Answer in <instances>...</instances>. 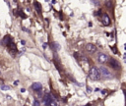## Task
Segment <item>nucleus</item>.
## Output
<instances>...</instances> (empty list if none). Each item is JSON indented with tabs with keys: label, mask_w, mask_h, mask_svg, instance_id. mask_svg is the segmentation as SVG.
Segmentation results:
<instances>
[{
	"label": "nucleus",
	"mask_w": 126,
	"mask_h": 106,
	"mask_svg": "<svg viewBox=\"0 0 126 106\" xmlns=\"http://www.w3.org/2000/svg\"><path fill=\"white\" fill-rule=\"evenodd\" d=\"M89 77L91 80H98L100 79V74H99V71L96 67H92L90 69V72H89Z\"/></svg>",
	"instance_id": "f257e3e1"
},
{
	"label": "nucleus",
	"mask_w": 126,
	"mask_h": 106,
	"mask_svg": "<svg viewBox=\"0 0 126 106\" xmlns=\"http://www.w3.org/2000/svg\"><path fill=\"white\" fill-rule=\"evenodd\" d=\"M98 71H99V74H100V76H102V78H105V79H110L111 78V74H110V72L107 70V68H105V67H100L99 69H98Z\"/></svg>",
	"instance_id": "f03ea898"
},
{
	"label": "nucleus",
	"mask_w": 126,
	"mask_h": 106,
	"mask_svg": "<svg viewBox=\"0 0 126 106\" xmlns=\"http://www.w3.org/2000/svg\"><path fill=\"white\" fill-rule=\"evenodd\" d=\"M109 65H110V67L113 68L114 70H118V69L121 68L120 63H119L116 59H114V58H110V60H109Z\"/></svg>",
	"instance_id": "7ed1b4c3"
},
{
	"label": "nucleus",
	"mask_w": 126,
	"mask_h": 106,
	"mask_svg": "<svg viewBox=\"0 0 126 106\" xmlns=\"http://www.w3.org/2000/svg\"><path fill=\"white\" fill-rule=\"evenodd\" d=\"M85 48H86L87 52H89V53H91V54H93V53H94V52L96 51V47H95V45L93 44V43H88V44H86Z\"/></svg>",
	"instance_id": "20e7f679"
},
{
	"label": "nucleus",
	"mask_w": 126,
	"mask_h": 106,
	"mask_svg": "<svg viewBox=\"0 0 126 106\" xmlns=\"http://www.w3.org/2000/svg\"><path fill=\"white\" fill-rule=\"evenodd\" d=\"M107 60H108V57H107L104 53H99V54L97 55V61H98L100 64H104V63H106Z\"/></svg>",
	"instance_id": "39448f33"
},
{
	"label": "nucleus",
	"mask_w": 126,
	"mask_h": 106,
	"mask_svg": "<svg viewBox=\"0 0 126 106\" xmlns=\"http://www.w3.org/2000/svg\"><path fill=\"white\" fill-rule=\"evenodd\" d=\"M101 22H102V25H103V26H107L110 25V18H109L106 14H104V15L102 16V18H101Z\"/></svg>",
	"instance_id": "423d86ee"
},
{
	"label": "nucleus",
	"mask_w": 126,
	"mask_h": 106,
	"mask_svg": "<svg viewBox=\"0 0 126 106\" xmlns=\"http://www.w3.org/2000/svg\"><path fill=\"white\" fill-rule=\"evenodd\" d=\"M52 99H53V98H52V96H51L50 94H45L44 97H43V102H44L45 105L49 106V104H50V102H51Z\"/></svg>",
	"instance_id": "0eeeda50"
},
{
	"label": "nucleus",
	"mask_w": 126,
	"mask_h": 106,
	"mask_svg": "<svg viewBox=\"0 0 126 106\" xmlns=\"http://www.w3.org/2000/svg\"><path fill=\"white\" fill-rule=\"evenodd\" d=\"M11 42H12V40H11L10 35H5L4 38L2 39V43H3V45H8V46H9V44H10Z\"/></svg>",
	"instance_id": "6e6552de"
},
{
	"label": "nucleus",
	"mask_w": 126,
	"mask_h": 106,
	"mask_svg": "<svg viewBox=\"0 0 126 106\" xmlns=\"http://www.w3.org/2000/svg\"><path fill=\"white\" fill-rule=\"evenodd\" d=\"M41 87H42V85H41L40 82H34V83H32V88L33 90H40Z\"/></svg>",
	"instance_id": "1a4fd4ad"
},
{
	"label": "nucleus",
	"mask_w": 126,
	"mask_h": 106,
	"mask_svg": "<svg viewBox=\"0 0 126 106\" xmlns=\"http://www.w3.org/2000/svg\"><path fill=\"white\" fill-rule=\"evenodd\" d=\"M34 8L36 9V11H37V13H41V7H40V4L38 3V2H34Z\"/></svg>",
	"instance_id": "9d476101"
},
{
	"label": "nucleus",
	"mask_w": 126,
	"mask_h": 106,
	"mask_svg": "<svg viewBox=\"0 0 126 106\" xmlns=\"http://www.w3.org/2000/svg\"><path fill=\"white\" fill-rule=\"evenodd\" d=\"M9 47H10L11 51H14V52H16V51H17V47H16V44H15V43L11 42V43L9 44Z\"/></svg>",
	"instance_id": "9b49d317"
},
{
	"label": "nucleus",
	"mask_w": 126,
	"mask_h": 106,
	"mask_svg": "<svg viewBox=\"0 0 126 106\" xmlns=\"http://www.w3.org/2000/svg\"><path fill=\"white\" fill-rule=\"evenodd\" d=\"M49 106H58V104H57V102L55 101V99H52L51 102H50V104H49Z\"/></svg>",
	"instance_id": "f8f14e48"
},
{
	"label": "nucleus",
	"mask_w": 126,
	"mask_h": 106,
	"mask_svg": "<svg viewBox=\"0 0 126 106\" xmlns=\"http://www.w3.org/2000/svg\"><path fill=\"white\" fill-rule=\"evenodd\" d=\"M1 89L2 90H9L10 86H8V85H1Z\"/></svg>",
	"instance_id": "ddd939ff"
},
{
	"label": "nucleus",
	"mask_w": 126,
	"mask_h": 106,
	"mask_svg": "<svg viewBox=\"0 0 126 106\" xmlns=\"http://www.w3.org/2000/svg\"><path fill=\"white\" fill-rule=\"evenodd\" d=\"M33 105H34V106H39V103H38V101H37V100H34V102H33Z\"/></svg>",
	"instance_id": "4468645a"
},
{
	"label": "nucleus",
	"mask_w": 126,
	"mask_h": 106,
	"mask_svg": "<svg viewBox=\"0 0 126 106\" xmlns=\"http://www.w3.org/2000/svg\"><path fill=\"white\" fill-rule=\"evenodd\" d=\"M124 94H125V97H126V89L124 90Z\"/></svg>",
	"instance_id": "2eb2a0df"
},
{
	"label": "nucleus",
	"mask_w": 126,
	"mask_h": 106,
	"mask_svg": "<svg viewBox=\"0 0 126 106\" xmlns=\"http://www.w3.org/2000/svg\"><path fill=\"white\" fill-rule=\"evenodd\" d=\"M87 106H91V105H90V104H88V105H87Z\"/></svg>",
	"instance_id": "dca6fc26"
}]
</instances>
